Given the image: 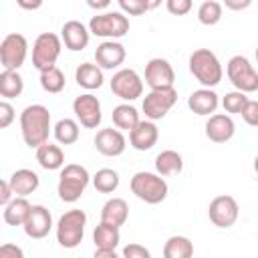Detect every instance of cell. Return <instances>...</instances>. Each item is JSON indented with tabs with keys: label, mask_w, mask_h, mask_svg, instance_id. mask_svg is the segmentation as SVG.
Masks as SVG:
<instances>
[{
	"label": "cell",
	"mask_w": 258,
	"mask_h": 258,
	"mask_svg": "<svg viewBox=\"0 0 258 258\" xmlns=\"http://www.w3.org/2000/svg\"><path fill=\"white\" fill-rule=\"evenodd\" d=\"M12 189H10V183L8 181H4V179H0V206H6L10 200H12Z\"/></svg>",
	"instance_id": "43"
},
{
	"label": "cell",
	"mask_w": 258,
	"mask_h": 258,
	"mask_svg": "<svg viewBox=\"0 0 258 258\" xmlns=\"http://www.w3.org/2000/svg\"><path fill=\"white\" fill-rule=\"evenodd\" d=\"M113 0H87V4L93 8V10H105Z\"/></svg>",
	"instance_id": "47"
},
{
	"label": "cell",
	"mask_w": 258,
	"mask_h": 258,
	"mask_svg": "<svg viewBox=\"0 0 258 258\" xmlns=\"http://www.w3.org/2000/svg\"><path fill=\"white\" fill-rule=\"evenodd\" d=\"M87 226V214L83 210H69L56 222V242L62 248H77L83 242Z\"/></svg>",
	"instance_id": "5"
},
{
	"label": "cell",
	"mask_w": 258,
	"mask_h": 258,
	"mask_svg": "<svg viewBox=\"0 0 258 258\" xmlns=\"http://www.w3.org/2000/svg\"><path fill=\"white\" fill-rule=\"evenodd\" d=\"M181 169H183V157L177 151L163 149L161 153H157V157H155V171L161 177L177 175V173H181Z\"/></svg>",
	"instance_id": "26"
},
{
	"label": "cell",
	"mask_w": 258,
	"mask_h": 258,
	"mask_svg": "<svg viewBox=\"0 0 258 258\" xmlns=\"http://www.w3.org/2000/svg\"><path fill=\"white\" fill-rule=\"evenodd\" d=\"M161 2H163V0H145V6H147V10H153V8H157Z\"/></svg>",
	"instance_id": "48"
},
{
	"label": "cell",
	"mask_w": 258,
	"mask_h": 258,
	"mask_svg": "<svg viewBox=\"0 0 258 258\" xmlns=\"http://www.w3.org/2000/svg\"><path fill=\"white\" fill-rule=\"evenodd\" d=\"M121 10L125 14H131V16H139L143 12H147V6H145V0H117Z\"/></svg>",
	"instance_id": "39"
},
{
	"label": "cell",
	"mask_w": 258,
	"mask_h": 258,
	"mask_svg": "<svg viewBox=\"0 0 258 258\" xmlns=\"http://www.w3.org/2000/svg\"><path fill=\"white\" fill-rule=\"evenodd\" d=\"M131 191L135 194L137 200L145 202V204H161L167 198V181L159 175V173H151V171H137L131 177Z\"/></svg>",
	"instance_id": "4"
},
{
	"label": "cell",
	"mask_w": 258,
	"mask_h": 258,
	"mask_svg": "<svg viewBox=\"0 0 258 258\" xmlns=\"http://www.w3.org/2000/svg\"><path fill=\"white\" fill-rule=\"evenodd\" d=\"M95 258H117L113 248H95Z\"/></svg>",
	"instance_id": "46"
},
{
	"label": "cell",
	"mask_w": 258,
	"mask_h": 258,
	"mask_svg": "<svg viewBox=\"0 0 258 258\" xmlns=\"http://www.w3.org/2000/svg\"><path fill=\"white\" fill-rule=\"evenodd\" d=\"M24 256V252H22V248L20 246H16V244H0V258H22Z\"/></svg>",
	"instance_id": "42"
},
{
	"label": "cell",
	"mask_w": 258,
	"mask_h": 258,
	"mask_svg": "<svg viewBox=\"0 0 258 258\" xmlns=\"http://www.w3.org/2000/svg\"><path fill=\"white\" fill-rule=\"evenodd\" d=\"M52 133H54V139H56L60 145H73V143H77V139H79V135H81L79 123H77L75 119H69V117L58 119V121L54 123V127H52Z\"/></svg>",
	"instance_id": "32"
},
{
	"label": "cell",
	"mask_w": 258,
	"mask_h": 258,
	"mask_svg": "<svg viewBox=\"0 0 258 258\" xmlns=\"http://www.w3.org/2000/svg\"><path fill=\"white\" fill-rule=\"evenodd\" d=\"M73 113L77 121L85 129H97L101 125L103 113H101V103L93 93H83L73 101Z\"/></svg>",
	"instance_id": "12"
},
{
	"label": "cell",
	"mask_w": 258,
	"mask_h": 258,
	"mask_svg": "<svg viewBox=\"0 0 258 258\" xmlns=\"http://www.w3.org/2000/svg\"><path fill=\"white\" fill-rule=\"evenodd\" d=\"M123 256L125 258H149L151 252L141 244H127L123 248Z\"/></svg>",
	"instance_id": "41"
},
{
	"label": "cell",
	"mask_w": 258,
	"mask_h": 258,
	"mask_svg": "<svg viewBox=\"0 0 258 258\" xmlns=\"http://www.w3.org/2000/svg\"><path fill=\"white\" fill-rule=\"evenodd\" d=\"M111 91L125 103H131L143 95V79L135 69H119L111 79Z\"/></svg>",
	"instance_id": "11"
},
{
	"label": "cell",
	"mask_w": 258,
	"mask_h": 258,
	"mask_svg": "<svg viewBox=\"0 0 258 258\" xmlns=\"http://www.w3.org/2000/svg\"><path fill=\"white\" fill-rule=\"evenodd\" d=\"M173 81H175V73L167 58L155 56V58L147 60L145 83L149 89H167V87H173Z\"/></svg>",
	"instance_id": "14"
},
{
	"label": "cell",
	"mask_w": 258,
	"mask_h": 258,
	"mask_svg": "<svg viewBox=\"0 0 258 258\" xmlns=\"http://www.w3.org/2000/svg\"><path fill=\"white\" fill-rule=\"evenodd\" d=\"M194 254V244L187 236H169L165 246H163V256L165 258H189Z\"/></svg>",
	"instance_id": "31"
},
{
	"label": "cell",
	"mask_w": 258,
	"mask_h": 258,
	"mask_svg": "<svg viewBox=\"0 0 258 258\" xmlns=\"http://www.w3.org/2000/svg\"><path fill=\"white\" fill-rule=\"evenodd\" d=\"M24 91V81L18 71L4 69L0 73V97L4 99H16Z\"/></svg>",
	"instance_id": "28"
},
{
	"label": "cell",
	"mask_w": 258,
	"mask_h": 258,
	"mask_svg": "<svg viewBox=\"0 0 258 258\" xmlns=\"http://www.w3.org/2000/svg\"><path fill=\"white\" fill-rule=\"evenodd\" d=\"M125 56H127V50L119 40H103L95 50V62L107 71L121 67Z\"/></svg>",
	"instance_id": "17"
},
{
	"label": "cell",
	"mask_w": 258,
	"mask_h": 258,
	"mask_svg": "<svg viewBox=\"0 0 258 258\" xmlns=\"http://www.w3.org/2000/svg\"><path fill=\"white\" fill-rule=\"evenodd\" d=\"M189 73L198 79L202 87H208V89H214L216 85H220L224 77L222 62L210 48H198L189 54Z\"/></svg>",
	"instance_id": "2"
},
{
	"label": "cell",
	"mask_w": 258,
	"mask_h": 258,
	"mask_svg": "<svg viewBox=\"0 0 258 258\" xmlns=\"http://www.w3.org/2000/svg\"><path fill=\"white\" fill-rule=\"evenodd\" d=\"M50 129V111L44 105L34 103L24 107L20 113V133L30 149H36L40 143L48 141Z\"/></svg>",
	"instance_id": "1"
},
{
	"label": "cell",
	"mask_w": 258,
	"mask_h": 258,
	"mask_svg": "<svg viewBox=\"0 0 258 258\" xmlns=\"http://www.w3.org/2000/svg\"><path fill=\"white\" fill-rule=\"evenodd\" d=\"M194 2L191 0H165V8L173 16H185L191 10Z\"/></svg>",
	"instance_id": "38"
},
{
	"label": "cell",
	"mask_w": 258,
	"mask_h": 258,
	"mask_svg": "<svg viewBox=\"0 0 258 258\" xmlns=\"http://www.w3.org/2000/svg\"><path fill=\"white\" fill-rule=\"evenodd\" d=\"M89 181H91V175H89L87 167H83L79 163L62 165L60 167V175H58L56 194L64 204H75L85 194Z\"/></svg>",
	"instance_id": "3"
},
{
	"label": "cell",
	"mask_w": 258,
	"mask_h": 258,
	"mask_svg": "<svg viewBox=\"0 0 258 258\" xmlns=\"http://www.w3.org/2000/svg\"><path fill=\"white\" fill-rule=\"evenodd\" d=\"M95 147L101 155H107V157H117L125 151L127 147V139L123 135L121 129H113V127H105V129H99L97 135H95Z\"/></svg>",
	"instance_id": "16"
},
{
	"label": "cell",
	"mask_w": 258,
	"mask_h": 258,
	"mask_svg": "<svg viewBox=\"0 0 258 258\" xmlns=\"http://www.w3.org/2000/svg\"><path fill=\"white\" fill-rule=\"evenodd\" d=\"M157 139H159V129L155 121H149V119L145 121L139 119V123L129 131V143L137 151H149L157 143Z\"/></svg>",
	"instance_id": "20"
},
{
	"label": "cell",
	"mask_w": 258,
	"mask_h": 258,
	"mask_svg": "<svg viewBox=\"0 0 258 258\" xmlns=\"http://www.w3.org/2000/svg\"><path fill=\"white\" fill-rule=\"evenodd\" d=\"M64 85H67L64 73L56 64L40 71V87H42V91H46L50 95H56V93H60L64 89Z\"/></svg>",
	"instance_id": "33"
},
{
	"label": "cell",
	"mask_w": 258,
	"mask_h": 258,
	"mask_svg": "<svg viewBox=\"0 0 258 258\" xmlns=\"http://www.w3.org/2000/svg\"><path fill=\"white\" fill-rule=\"evenodd\" d=\"M210 119L206 121V137L214 143H226L234 137L236 125L230 115L226 113H212L208 115Z\"/></svg>",
	"instance_id": "18"
},
{
	"label": "cell",
	"mask_w": 258,
	"mask_h": 258,
	"mask_svg": "<svg viewBox=\"0 0 258 258\" xmlns=\"http://www.w3.org/2000/svg\"><path fill=\"white\" fill-rule=\"evenodd\" d=\"M8 183H10V189H12L14 196L26 198V196H30L32 191H36V187L40 185V177H38L32 169L22 167V169H16V171L10 175Z\"/></svg>",
	"instance_id": "22"
},
{
	"label": "cell",
	"mask_w": 258,
	"mask_h": 258,
	"mask_svg": "<svg viewBox=\"0 0 258 258\" xmlns=\"http://www.w3.org/2000/svg\"><path fill=\"white\" fill-rule=\"evenodd\" d=\"M240 115H242V119H244L250 127H256V125H258V101L248 99L246 105H244V109L240 111Z\"/></svg>",
	"instance_id": "37"
},
{
	"label": "cell",
	"mask_w": 258,
	"mask_h": 258,
	"mask_svg": "<svg viewBox=\"0 0 258 258\" xmlns=\"http://www.w3.org/2000/svg\"><path fill=\"white\" fill-rule=\"evenodd\" d=\"M30 202L22 196H16L12 198L8 204H6V210H4V222L8 226H22L28 212H30Z\"/></svg>",
	"instance_id": "27"
},
{
	"label": "cell",
	"mask_w": 258,
	"mask_h": 258,
	"mask_svg": "<svg viewBox=\"0 0 258 258\" xmlns=\"http://www.w3.org/2000/svg\"><path fill=\"white\" fill-rule=\"evenodd\" d=\"M224 4H226V8H230L234 12H240V10H246L252 4V0H224Z\"/></svg>",
	"instance_id": "44"
},
{
	"label": "cell",
	"mask_w": 258,
	"mask_h": 258,
	"mask_svg": "<svg viewBox=\"0 0 258 258\" xmlns=\"http://www.w3.org/2000/svg\"><path fill=\"white\" fill-rule=\"evenodd\" d=\"M129 218V206L123 198H111L101 208V222L121 228Z\"/></svg>",
	"instance_id": "25"
},
{
	"label": "cell",
	"mask_w": 258,
	"mask_h": 258,
	"mask_svg": "<svg viewBox=\"0 0 258 258\" xmlns=\"http://www.w3.org/2000/svg\"><path fill=\"white\" fill-rule=\"evenodd\" d=\"M222 14H224V8L220 2L216 0H204L198 8V20L204 24V26H214L222 20Z\"/></svg>",
	"instance_id": "35"
},
{
	"label": "cell",
	"mask_w": 258,
	"mask_h": 258,
	"mask_svg": "<svg viewBox=\"0 0 258 258\" xmlns=\"http://www.w3.org/2000/svg\"><path fill=\"white\" fill-rule=\"evenodd\" d=\"M75 81L79 87L87 89V91H95L99 87H103V69L97 62H83L77 67L75 71Z\"/></svg>",
	"instance_id": "23"
},
{
	"label": "cell",
	"mask_w": 258,
	"mask_h": 258,
	"mask_svg": "<svg viewBox=\"0 0 258 258\" xmlns=\"http://www.w3.org/2000/svg\"><path fill=\"white\" fill-rule=\"evenodd\" d=\"M44 0H16V4L22 8V10H38L42 6Z\"/></svg>",
	"instance_id": "45"
},
{
	"label": "cell",
	"mask_w": 258,
	"mask_h": 258,
	"mask_svg": "<svg viewBox=\"0 0 258 258\" xmlns=\"http://www.w3.org/2000/svg\"><path fill=\"white\" fill-rule=\"evenodd\" d=\"M240 214L238 202L232 196H218L208 206V218L216 228H230L236 224Z\"/></svg>",
	"instance_id": "13"
},
{
	"label": "cell",
	"mask_w": 258,
	"mask_h": 258,
	"mask_svg": "<svg viewBox=\"0 0 258 258\" xmlns=\"http://www.w3.org/2000/svg\"><path fill=\"white\" fill-rule=\"evenodd\" d=\"M28 54V40L20 32H10L0 42V62L4 69L18 71Z\"/></svg>",
	"instance_id": "10"
},
{
	"label": "cell",
	"mask_w": 258,
	"mask_h": 258,
	"mask_svg": "<svg viewBox=\"0 0 258 258\" xmlns=\"http://www.w3.org/2000/svg\"><path fill=\"white\" fill-rule=\"evenodd\" d=\"M93 242H95V248H113V250H117V246L121 242V232H119L117 226L101 222L93 230Z\"/></svg>",
	"instance_id": "29"
},
{
	"label": "cell",
	"mask_w": 258,
	"mask_h": 258,
	"mask_svg": "<svg viewBox=\"0 0 258 258\" xmlns=\"http://www.w3.org/2000/svg\"><path fill=\"white\" fill-rule=\"evenodd\" d=\"M220 105V99H218V93L214 89H208V87H202L198 91H194L189 97H187V107L200 115V117H208L212 113H216Z\"/></svg>",
	"instance_id": "21"
},
{
	"label": "cell",
	"mask_w": 258,
	"mask_h": 258,
	"mask_svg": "<svg viewBox=\"0 0 258 258\" xmlns=\"http://www.w3.org/2000/svg\"><path fill=\"white\" fill-rule=\"evenodd\" d=\"M60 40L69 50L79 52V50L87 48V44L91 40V32L81 20H67L60 28Z\"/></svg>",
	"instance_id": "19"
},
{
	"label": "cell",
	"mask_w": 258,
	"mask_h": 258,
	"mask_svg": "<svg viewBox=\"0 0 258 258\" xmlns=\"http://www.w3.org/2000/svg\"><path fill=\"white\" fill-rule=\"evenodd\" d=\"M62 50V40L54 32H42L36 36L32 44V64L36 71H44L54 67Z\"/></svg>",
	"instance_id": "8"
},
{
	"label": "cell",
	"mask_w": 258,
	"mask_h": 258,
	"mask_svg": "<svg viewBox=\"0 0 258 258\" xmlns=\"http://www.w3.org/2000/svg\"><path fill=\"white\" fill-rule=\"evenodd\" d=\"M226 75L230 83L236 87V91H242L246 95L258 91V73L254 71L252 62L246 56L242 54L232 56L226 64Z\"/></svg>",
	"instance_id": "7"
},
{
	"label": "cell",
	"mask_w": 258,
	"mask_h": 258,
	"mask_svg": "<svg viewBox=\"0 0 258 258\" xmlns=\"http://www.w3.org/2000/svg\"><path fill=\"white\" fill-rule=\"evenodd\" d=\"M36 161L42 169H48V171H54V169H60L64 165V151L50 143V141H44L36 147Z\"/></svg>",
	"instance_id": "24"
},
{
	"label": "cell",
	"mask_w": 258,
	"mask_h": 258,
	"mask_svg": "<svg viewBox=\"0 0 258 258\" xmlns=\"http://www.w3.org/2000/svg\"><path fill=\"white\" fill-rule=\"evenodd\" d=\"M119 183H121V177H119V173H117L115 169H111V167H103V169H99V171L93 175V185H95V189L101 191V194H113V191L119 187Z\"/></svg>",
	"instance_id": "34"
},
{
	"label": "cell",
	"mask_w": 258,
	"mask_h": 258,
	"mask_svg": "<svg viewBox=\"0 0 258 258\" xmlns=\"http://www.w3.org/2000/svg\"><path fill=\"white\" fill-rule=\"evenodd\" d=\"M246 101H248V95H246V93H242V91H230V93L224 95V99H222V107H224L226 113L240 115V111L244 109Z\"/></svg>",
	"instance_id": "36"
},
{
	"label": "cell",
	"mask_w": 258,
	"mask_h": 258,
	"mask_svg": "<svg viewBox=\"0 0 258 258\" xmlns=\"http://www.w3.org/2000/svg\"><path fill=\"white\" fill-rule=\"evenodd\" d=\"M22 228H24V234H26L28 238H32V240H42V238H46L48 232L52 230V216H50V212H48L44 206H40V204L30 206V212H28V216H26Z\"/></svg>",
	"instance_id": "15"
},
{
	"label": "cell",
	"mask_w": 258,
	"mask_h": 258,
	"mask_svg": "<svg viewBox=\"0 0 258 258\" xmlns=\"http://www.w3.org/2000/svg\"><path fill=\"white\" fill-rule=\"evenodd\" d=\"M177 103V91L173 87H167V89H151L145 97H143V113H145V119L149 121H159L163 119L169 109Z\"/></svg>",
	"instance_id": "9"
},
{
	"label": "cell",
	"mask_w": 258,
	"mask_h": 258,
	"mask_svg": "<svg viewBox=\"0 0 258 258\" xmlns=\"http://www.w3.org/2000/svg\"><path fill=\"white\" fill-rule=\"evenodd\" d=\"M14 107L8 103V101H0V129H6L14 123Z\"/></svg>",
	"instance_id": "40"
},
{
	"label": "cell",
	"mask_w": 258,
	"mask_h": 258,
	"mask_svg": "<svg viewBox=\"0 0 258 258\" xmlns=\"http://www.w3.org/2000/svg\"><path fill=\"white\" fill-rule=\"evenodd\" d=\"M89 32L105 40L123 38L129 32V18L123 12H101L91 18Z\"/></svg>",
	"instance_id": "6"
},
{
	"label": "cell",
	"mask_w": 258,
	"mask_h": 258,
	"mask_svg": "<svg viewBox=\"0 0 258 258\" xmlns=\"http://www.w3.org/2000/svg\"><path fill=\"white\" fill-rule=\"evenodd\" d=\"M111 119H113V125L121 131H131L137 123H139V113L133 105L129 103H121L113 109L111 113Z\"/></svg>",
	"instance_id": "30"
}]
</instances>
